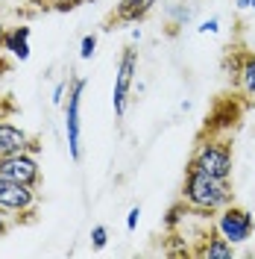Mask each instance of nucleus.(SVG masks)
I'll list each match as a JSON object with an SVG mask.
<instances>
[{
  "instance_id": "1",
  "label": "nucleus",
  "mask_w": 255,
  "mask_h": 259,
  "mask_svg": "<svg viewBox=\"0 0 255 259\" xmlns=\"http://www.w3.org/2000/svg\"><path fill=\"white\" fill-rule=\"evenodd\" d=\"M232 180H220L203 174L197 168H185V183H182V203H188L194 212L214 215L232 203Z\"/></svg>"
},
{
  "instance_id": "2",
  "label": "nucleus",
  "mask_w": 255,
  "mask_h": 259,
  "mask_svg": "<svg viewBox=\"0 0 255 259\" xmlns=\"http://www.w3.org/2000/svg\"><path fill=\"white\" fill-rule=\"evenodd\" d=\"M232 162H235L232 159V145L226 139L208 136V139L197 142L188 168H197L203 174H211V177H220V180H232Z\"/></svg>"
},
{
  "instance_id": "3",
  "label": "nucleus",
  "mask_w": 255,
  "mask_h": 259,
  "mask_svg": "<svg viewBox=\"0 0 255 259\" xmlns=\"http://www.w3.org/2000/svg\"><path fill=\"white\" fill-rule=\"evenodd\" d=\"M214 230L223 236L226 242L243 244V242H249L255 233V215L249 209H243V206L229 203V206L214 212Z\"/></svg>"
},
{
  "instance_id": "4",
  "label": "nucleus",
  "mask_w": 255,
  "mask_h": 259,
  "mask_svg": "<svg viewBox=\"0 0 255 259\" xmlns=\"http://www.w3.org/2000/svg\"><path fill=\"white\" fill-rule=\"evenodd\" d=\"M85 77H77L71 80V89H68V103H65V136H68V153L71 159L80 162L82 159V92H85Z\"/></svg>"
},
{
  "instance_id": "5",
  "label": "nucleus",
  "mask_w": 255,
  "mask_h": 259,
  "mask_svg": "<svg viewBox=\"0 0 255 259\" xmlns=\"http://www.w3.org/2000/svg\"><path fill=\"white\" fill-rule=\"evenodd\" d=\"M138 74V50L126 48L120 53V62H117V74H114V85H112V106L114 115L123 118L129 106V92H132V82Z\"/></svg>"
},
{
  "instance_id": "6",
  "label": "nucleus",
  "mask_w": 255,
  "mask_h": 259,
  "mask_svg": "<svg viewBox=\"0 0 255 259\" xmlns=\"http://www.w3.org/2000/svg\"><path fill=\"white\" fill-rule=\"evenodd\" d=\"M38 186H27L18 180L0 177V209L6 215H30L38 203Z\"/></svg>"
},
{
  "instance_id": "7",
  "label": "nucleus",
  "mask_w": 255,
  "mask_h": 259,
  "mask_svg": "<svg viewBox=\"0 0 255 259\" xmlns=\"http://www.w3.org/2000/svg\"><path fill=\"white\" fill-rule=\"evenodd\" d=\"M0 177L18 180L27 186H38L41 183V165L35 159V150H18L12 156L0 159Z\"/></svg>"
},
{
  "instance_id": "8",
  "label": "nucleus",
  "mask_w": 255,
  "mask_h": 259,
  "mask_svg": "<svg viewBox=\"0 0 255 259\" xmlns=\"http://www.w3.org/2000/svg\"><path fill=\"white\" fill-rule=\"evenodd\" d=\"M226 68H229V77H232V82H235V89L240 95L255 97V53L238 50V53H232Z\"/></svg>"
},
{
  "instance_id": "9",
  "label": "nucleus",
  "mask_w": 255,
  "mask_h": 259,
  "mask_svg": "<svg viewBox=\"0 0 255 259\" xmlns=\"http://www.w3.org/2000/svg\"><path fill=\"white\" fill-rule=\"evenodd\" d=\"M18 150H35V142L21 127L9 124V121H0V159L12 156Z\"/></svg>"
},
{
  "instance_id": "10",
  "label": "nucleus",
  "mask_w": 255,
  "mask_h": 259,
  "mask_svg": "<svg viewBox=\"0 0 255 259\" xmlns=\"http://www.w3.org/2000/svg\"><path fill=\"white\" fill-rule=\"evenodd\" d=\"M30 27H12V30H6V35H3V50L6 53H12L18 62H27L30 59V53H32V48H30Z\"/></svg>"
},
{
  "instance_id": "11",
  "label": "nucleus",
  "mask_w": 255,
  "mask_h": 259,
  "mask_svg": "<svg viewBox=\"0 0 255 259\" xmlns=\"http://www.w3.org/2000/svg\"><path fill=\"white\" fill-rule=\"evenodd\" d=\"M194 253H197V256H203V259H232V256H235V244L226 242L223 236L214 230V233L203 236V244H200Z\"/></svg>"
},
{
  "instance_id": "12",
  "label": "nucleus",
  "mask_w": 255,
  "mask_h": 259,
  "mask_svg": "<svg viewBox=\"0 0 255 259\" xmlns=\"http://www.w3.org/2000/svg\"><path fill=\"white\" fill-rule=\"evenodd\" d=\"M156 3L159 0H120L117 9H114V18L120 24H138V21H144V18L153 12Z\"/></svg>"
},
{
  "instance_id": "13",
  "label": "nucleus",
  "mask_w": 255,
  "mask_h": 259,
  "mask_svg": "<svg viewBox=\"0 0 255 259\" xmlns=\"http://www.w3.org/2000/svg\"><path fill=\"white\" fill-rule=\"evenodd\" d=\"M106 244H109V230L103 224L91 227V247H94V250H103Z\"/></svg>"
},
{
  "instance_id": "14",
  "label": "nucleus",
  "mask_w": 255,
  "mask_h": 259,
  "mask_svg": "<svg viewBox=\"0 0 255 259\" xmlns=\"http://www.w3.org/2000/svg\"><path fill=\"white\" fill-rule=\"evenodd\" d=\"M94 53H97V35H94V32H91V35H82V41H80V59H85V62H88Z\"/></svg>"
},
{
  "instance_id": "15",
  "label": "nucleus",
  "mask_w": 255,
  "mask_h": 259,
  "mask_svg": "<svg viewBox=\"0 0 255 259\" xmlns=\"http://www.w3.org/2000/svg\"><path fill=\"white\" fill-rule=\"evenodd\" d=\"M68 89H71V80H59L56 82V89H53V103H56V106H62L65 103V92H68Z\"/></svg>"
},
{
  "instance_id": "16",
  "label": "nucleus",
  "mask_w": 255,
  "mask_h": 259,
  "mask_svg": "<svg viewBox=\"0 0 255 259\" xmlns=\"http://www.w3.org/2000/svg\"><path fill=\"white\" fill-rule=\"evenodd\" d=\"M138 221H141V206H132L129 215H126V230H129V233H135V230H138Z\"/></svg>"
},
{
  "instance_id": "17",
  "label": "nucleus",
  "mask_w": 255,
  "mask_h": 259,
  "mask_svg": "<svg viewBox=\"0 0 255 259\" xmlns=\"http://www.w3.org/2000/svg\"><path fill=\"white\" fill-rule=\"evenodd\" d=\"M197 30L203 32V35H206V32H217V30H220V18H214V15L206 18V21H203V24H200Z\"/></svg>"
},
{
  "instance_id": "18",
  "label": "nucleus",
  "mask_w": 255,
  "mask_h": 259,
  "mask_svg": "<svg viewBox=\"0 0 255 259\" xmlns=\"http://www.w3.org/2000/svg\"><path fill=\"white\" fill-rule=\"evenodd\" d=\"M6 230H9V215H6V212L0 209V236H3Z\"/></svg>"
},
{
  "instance_id": "19",
  "label": "nucleus",
  "mask_w": 255,
  "mask_h": 259,
  "mask_svg": "<svg viewBox=\"0 0 255 259\" xmlns=\"http://www.w3.org/2000/svg\"><path fill=\"white\" fill-rule=\"evenodd\" d=\"M238 9L243 12V9H249V0H238Z\"/></svg>"
},
{
  "instance_id": "20",
  "label": "nucleus",
  "mask_w": 255,
  "mask_h": 259,
  "mask_svg": "<svg viewBox=\"0 0 255 259\" xmlns=\"http://www.w3.org/2000/svg\"><path fill=\"white\" fill-rule=\"evenodd\" d=\"M3 35H6V27L0 24V50H3Z\"/></svg>"
},
{
  "instance_id": "21",
  "label": "nucleus",
  "mask_w": 255,
  "mask_h": 259,
  "mask_svg": "<svg viewBox=\"0 0 255 259\" xmlns=\"http://www.w3.org/2000/svg\"><path fill=\"white\" fill-rule=\"evenodd\" d=\"M249 9H255V0H249Z\"/></svg>"
}]
</instances>
